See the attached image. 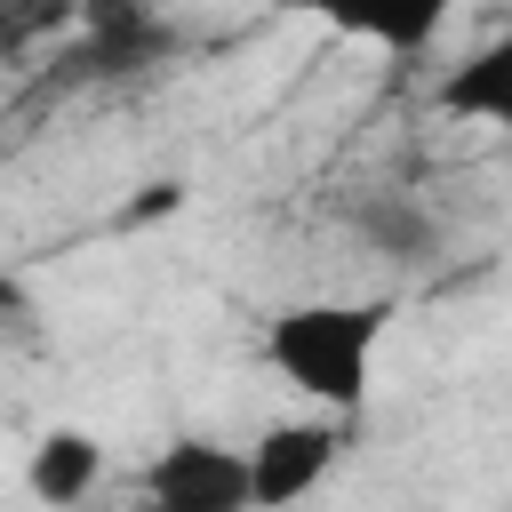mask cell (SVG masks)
I'll use <instances>...</instances> for the list:
<instances>
[{
  "mask_svg": "<svg viewBox=\"0 0 512 512\" xmlns=\"http://www.w3.org/2000/svg\"><path fill=\"white\" fill-rule=\"evenodd\" d=\"M392 328L384 296H304L280 304L264 320V368L304 392L320 416H360L368 408V376H376V344Z\"/></svg>",
  "mask_w": 512,
  "mask_h": 512,
  "instance_id": "1",
  "label": "cell"
},
{
  "mask_svg": "<svg viewBox=\"0 0 512 512\" xmlns=\"http://www.w3.org/2000/svg\"><path fill=\"white\" fill-rule=\"evenodd\" d=\"M144 512H256L248 448L208 440V432H176L144 464Z\"/></svg>",
  "mask_w": 512,
  "mask_h": 512,
  "instance_id": "2",
  "label": "cell"
},
{
  "mask_svg": "<svg viewBox=\"0 0 512 512\" xmlns=\"http://www.w3.org/2000/svg\"><path fill=\"white\" fill-rule=\"evenodd\" d=\"M344 456V432L336 416H280L248 440V488H256V512H288L304 504Z\"/></svg>",
  "mask_w": 512,
  "mask_h": 512,
  "instance_id": "3",
  "label": "cell"
},
{
  "mask_svg": "<svg viewBox=\"0 0 512 512\" xmlns=\"http://www.w3.org/2000/svg\"><path fill=\"white\" fill-rule=\"evenodd\" d=\"M104 488V440L88 424H48L32 448H24V496L40 512H72Z\"/></svg>",
  "mask_w": 512,
  "mask_h": 512,
  "instance_id": "4",
  "label": "cell"
},
{
  "mask_svg": "<svg viewBox=\"0 0 512 512\" xmlns=\"http://www.w3.org/2000/svg\"><path fill=\"white\" fill-rule=\"evenodd\" d=\"M432 96H440L448 120H480V128H504L512 136V32H496L464 64H448Z\"/></svg>",
  "mask_w": 512,
  "mask_h": 512,
  "instance_id": "5",
  "label": "cell"
},
{
  "mask_svg": "<svg viewBox=\"0 0 512 512\" xmlns=\"http://www.w3.org/2000/svg\"><path fill=\"white\" fill-rule=\"evenodd\" d=\"M360 232H368L376 248H392V256H416V248L432 240V224H424V216H408L400 200H384V208H368V216H360Z\"/></svg>",
  "mask_w": 512,
  "mask_h": 512,
  "instance_id": "6",
  "label": "cell"
}]
</instances>
